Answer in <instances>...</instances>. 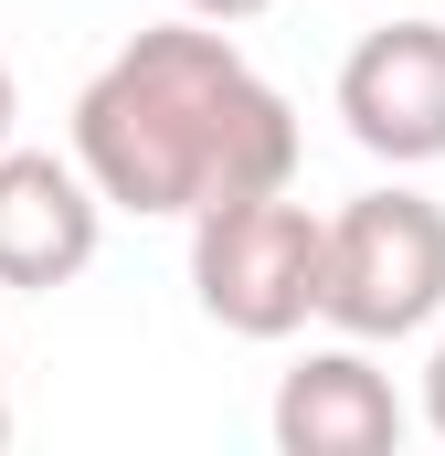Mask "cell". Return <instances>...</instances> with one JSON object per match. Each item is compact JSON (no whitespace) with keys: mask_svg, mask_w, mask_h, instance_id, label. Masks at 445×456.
<instances>
[{"mask_svg":"<svg viewBox=\"0 0 445 456\" xmlns=\"http://www.w3.org/2000/svg\"><path fill=\"white\" fill-rule=\"evenodd\" d=\"M75 170L107 213L191 224L233 191L297 181V107L244 64L222 21H149L127 32L75 96Z\"/></svg>","mask_w":445,"mask_h":456,"instance_id":"obj_1","label":"cell"},{"mask_svg":"<svg viewBox=\"0 0 445 456\" xmlns=\"http://www.w3.org/2000/svg\"><path fill=\"white\" fill-rule=\"evenodd\" d=\"M319 319L339 340L382 350L445 319V202H425L414 181L350 191L339 213H319Z\"/></svg>","mask_w":445,"mask_h":456,"instance_id":"obj_2","label":"cell"},{"mask_svg":"<svg viewBox=\"0 0 445 456\" xmlns=\"http://www.w3.org/2000/svg\"><path fill=\"white\" fill-rule=\"evenodd\" d=\"M191 297L233 340H297L319 319V213L297 191H233L191 213Z\"/></svg>","mask_w":445,"mask_h":456,"instance_id":"obj_3","label":"cell"},{"mask_svg":"<svg viewBox=\"0 0 445 456\" xmlns=\"http://www.w3.org/2000/svg\"><path fill=\"white\" fill-rule=\"evenodd\" d=\"M339 127L371 159H392V170L445 159V11H392L382 32L350 43V64H339Z\"/></svg>","mask_w":445,"mask_h":456,"instance_id":"obj_4","label":"cell"},{"mask_svg":"<svg viewBox=\"0 0 445 456\" xmlns=\"http://www.w3.org/2000/svg\"><path fill=\"white\" fill-rule=\"evenodd\" d=\"M96 244H107L96 181L75 159H53V149H21L11 138L0 149V287L53 297V287H75L96 265Z\"/></svg>","mask_w":445,"mask_h":456,"instance_id":"obj_5","label":"cell"},{"mask_svg":"<svg viewBox=\"0 0 445 456\" xmlns=\"http://www.w3.org/2000/svg\"><path fill=\"white\" fill-rule=\"evenodd\" d=\"M265 425H276L287 456H392L403 425H414V403L392 393V371L360 340H339V350H308V361L276 382V414H265Z\"/></svg>","mask_w":445,"mask_h":456,"instance_id":"obj_6","label":"cell"},{"mask_svg":"<svg viewBox=\"0 0 445 456\" xmlns=\"http://www.w3.org/2000/svg\"><path fill=\"white\" fill-rule=\"evenodd\" d=\"M170 11H191V21H222V32H233V21H255V11H276V0H170Z\"/></svg>","mask_w":445,"mask_h":456,"instance_id":"obj_7","label":"cell"},{"mask_svg":"<svg viewBox=\"0 0 445 456\" xmlns=\"http://www.w3.org/2000/svg\"><path fill=\"white\" fill-rule=\"evenodd\" d=\"M425 436H445V340L425 350Z\"/></svg>","mask_w":445,"mask_h":456,"instance_id":"obj_8","label":"cell"},{"mask_svg":"<svg viewBox=\"0 0 445 456\" xmlns=\"http://www.w3.org/2000/svg\"><path fill=\"white\" fill-rule=\"evenodd\" d=\"M11 127H21V86H11V64H0V149H11Z\"/></svg>","mask_w":445,"mask_h":456,"instance_id":"obj_9","label":"cell"},{"mask_svg":"<svg viewBox=\"0 0 445 456\" xmlns=\"http://www.w3.org/2000/svg\"><path fill=\"white\" fill-rule=\"evenodd\" d=\"M382 11H445V0H382Z\"/></svg>","mask_w":445,"mask_h":456,"instance_id":"obj_10","label":"cell"},{"mask_svg":"<svg viewBox=\"0 0 445 456\" xmlns=\"http://www.w3.org/2000/svg\"><path fill=\"white\" fill-rule=\"evenodd\" d=\"M0 446H11V403H0Z\"/></svg>","mask_w":445,"mask_h":456,"instance_id":"obj_11","label":"cell"}]
</instances>
